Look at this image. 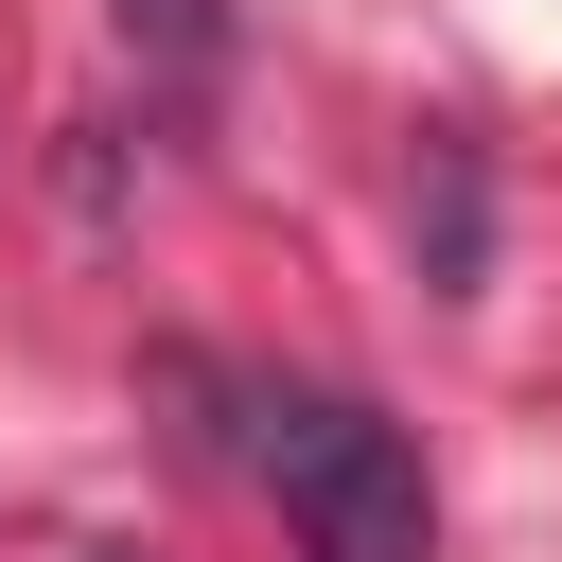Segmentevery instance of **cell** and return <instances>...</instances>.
<instances>
[{"mask_svg":"<svg viewBox=\"0 0 562 562\" xmlns=\"http://www.w3.org/2000/svg\"><path fill=\"white\" fill-rule=\"evenodd\" d=\"M88 562H123V544H88Z\"/></svg>","mask_w":562,"mask_h":562,"instance_id":"obj_4","label":"cell"},{"mask_svg":"<svg viewBox=\"0 0 562 562\" xmlns=\"http://www.w3.org/2000/svg\"><path fill=\"white\" fill-rule=\"evenodd\" d=\"M246 474L281 492L299 562H439V474L386 404L351 386H263L246 404Z\"/></svg>","mask_w":562,"mask_h":562,"instance_id":"obj_1","label":"cell"},{"mask_svg":"<svg viewBox=\"0 0 562 562\" xmlns=\"http://www.w3.org/2000/svg\"><path fill=\"white\" fill-rule=\"evenodd\" d=\"M105 18H123V53H140L158 88H211V70H228V0H105Z\"/></svg>","mask_w":562,"mask_h":562,"instance_id":"obj_3","label":"cell"},{"mask_svg":"<svg viewBox=\"0 0 562 562\" xmlns=\"http://www.w3.org/2000/svg\"><path fill=\"white\" fill-rule=\"evenodd\" d=\"M404 228H422V281H439V299H474V263H492V176H474V140H457V123L422 140V193H404Z\"/></svg>","mask_w":562,"mask_h":562,"instance_id":"obj_2","label":"cell"}]
</instances>
